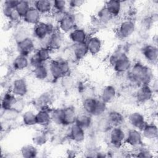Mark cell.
Wrapping results in <instances>:
<instances>
[{
	"label": "cell",
	"mask_w": 158,
	"mask_h": 158,
	"mask_svg": "<svg viewBox=\"0 0 158 158\" xmlns=\"http://www.w3.org/2000/svg\"><path fill=\"white\" fill-rule=\"evenodd\" d=\"M60 79H61V85L64 88L69 89L73 86V84H74L73 78L72 77H70L69 75H65Z\"/></svg>",
	"instance_id": "cell-46"
},
{
	"label": "cell",
	"mask_w": 158,
	"mask_h": 158,
	"mask_svg": "<svg viewBox=\"0 0 158 158\" xmlns=\"http://www.w3.org/2000/svg\"><path fill=\"white\" fill-rule=\"evenodd\" d=\"M85 130L77 123L69 126L68 138L75 143H82L85 139Z\"/></svg>",
	"instance_id": "cell-12"
},
{
	"label": "cell",
	"mask_w": 158,
	"mask_h": 158,
	"mask_svg": "<svg viewBox=\"0 0 158 158\" xmlns=\"http://www.w3.org/2000/svg\"><path fill=\"white\" fill-rule=\"evenodd\" d=\"M67 2H68V7H69L71 9L75 10L80 7L82 5H83L85 2L81 0H72V1H67Z\"/></svg>",
	"instance_id": "cell-49"
},
{
	"label": "cell",
	"mask_w": 158,
	"mask_h": 158,
	"mask_svg": "<svg viewBox=\"0 0 158 158\" xmlns=\"http://www.w3.org/2000/svg\"><path fill=\"white\" fill-rule=\"evenodd\" d=\"M19 112L14 109H10L7 110H3L2 114V118L4 119V121H11L17 118Z\"/></svg>",
	"instance_id": "cell-41"
},
{
	"label": "cell",
	"mask_w": 158,
	"mask_h": 158,
	"mask_svg": "<svg viewBox=\"0 0 158 158\" xmlns=\"http://www.w3.org/2000/svg\"><path fill=\"white\" fill-rule=\"evenodd\" d=\"M128 121L132 128L141 130L147 122L144 115L139 112H133L130 113L128 117Z\"/></svg>",
	"instance_id": "cell-15"
},
{
	"label": "cell",
	"mask_w": 158,
	"mask_h": 158,
	"mask_svg": "<svg viewBox=\"0 0 158 158\" xmlns=\"http://www.w3.org/2000/svg\"><path fill=\"white\" fill-rule=\"evenodd\" d=\"M10 91L17 98H23L28 93V85L26 80L22 78L14 80L10 86Z\"/></svg>",
	"instance_id": "cell-11"
},
{
	"label": "cell",
	"mask_w": 158,
	"mask_h": 158,
	"mask_svg": "<svg viewBox=\"0 0 158 158\" xmlns=\"http://www.w3.org/2000/svg\"><path fill=\"white\" fill-rule=\"evenodd\" d=\"M12 65L13 69L17 71H22L30 65V60L28 57L19 54L14 59Z\"/></svg>",
	"instance_id": "cell-25"
},
{
	"label": "cell",
	"mask_w": 158,
	"mask_h": 158,
	"mask_svg": "<svg viewBox=\"0 0 158 158\" xmlns=\"http://www.w3.org/2000/svg\"><path fill=\"white\" fill-rule=\"evenodd\" d=\"M143 138L147 139H156L158 136V129L156 124L153 123H146L141 130Z\"/></svg>",
	"instance_id": "cell-26"
},
{
	"label": "cell",
	"mask_w": 158,
	"mask_h": 158,
	"mask_svg": "<svg viewBox=\"0 0 158 158\" xmlns=\"http://www.w3.org/2000/svg\"><path fill=\"white\" fill-rule=\"evenodd\" d=\"M58 30L62 33H69L76 28L72 13L67 12L64 18L57 24Z\"/></svg>",
	"instance_id": "cell-14"
},
{
	"label": "cell",
	"mask_w": 158,
	"mask_h": 158,
	"mask_svg": "<svg viewBox=\"0 0 158 158\" xmlns=\"http://www.w3.org/2000/svg\"><path fill=\"white\" fill-rule=\"evenodd\" d=\"M154 90L149 85H143L138 86L135 93V98L137 102L141 104L149 102L152 99Z\"/></svg>",
	"instance_id": "cell-9"
},
{
	"label": "cell",
	"mask_w": 158,
	"mask_h": 158,
	"mask_svg": "<svg viewBox=\"0 0 158 158\" xmlns=\"http://www.w3.org/2000/svg\"><path fill=\"white\" fill-rule=\"evenodd\" d=\"M125 144L133 148L143 145V136L141 131L133 128L129 129L125 133Z\"/></svg>",
	"instance_id": "cell-7"
},
{
	"label": "cell",
	"mask_w": 158,
	"mask_h": 158,
	"mask_svg": "<svg viewBox=\"0 0 158 158\" xmlns=\"http://www.w3.org/2000/svg\"><path fill=\"white\" fill-rule=\"evenodd\" d=\"M22 121L24 125L32 127L36 125V113L32 110H27L22 115Z\"/></svg>",
	"instance_id": "cell-35"
},
{
	"label": "cell",
	"mask_w": 158,
	"mask_h": 158,
	"mask_svg": "<svg viewBox=\"0 0 158 158\" xmlns=\"http://www.w3.org/2000/svg\"><path fill=\"white\" fill-rule=\"evenodd\" d=\"M49 75L54 80L62 78L69 75L70 65L69 62L62 58H57L49 62L48 65Z\"/></svg>",
	"instance_id": "cell-3"
},
{
	"label": "cell",
	"mask_w": 158,
	"mask_h": 158,
	"mask_svg": "<svg viewBox=\"0 0 158 158\" xmlns=\"http://www.w3.org/2000/svg\"><path fill=\"white\" fill-rule=\"evenodd\" d=\"M52 96L49 92H45L40 95L37 98H36L35 101V105L38 108V110L48 106H50V103L51 102Z\"/></svg>",
	"instance_id": "cell-34"
},
{
	"label": "cell",
	"mask_w": 158,
	"mask_h": 158,
	"mask_svg": "<svg viewBox=\"0 0 158 158\" xmlns=\"http://www.w3.org/2000/svg\"><path fill=\"white\" fill-rule=\"evenodd\" d=\"M136 30V24L131 19L122 21L117 29V35L121 40H125L130 37Z\"/></svg>",
	"instance_id": "cell-5"
},
{
	"label": "cell",
	"mask_w": 158,
	"mask_h": 158,
	"mask_svg": "<svg viewBox=\"0 0 158 158\" xmlns=\"http://www.w3.org/2000/svg\"><path fill=\"white\" fill-rule=\"evenodd\" d=\"M108 132L109 142L112 146L118 148L125 143L126 132L121 127H113Z\"/></svg>",
	"instance_id": "cell-6"
},
{
	"label": "cell",
	"mask_w": 158,
	"mask_h": 158,
	"mask_svg": "<svg viewBox=\"0 0 158 158\" xmlns=\"http://www.w3.org/2000/svg\"><path fill=\"white\" fill-rule=\"evenodd\" d=\"M28 35V34L26 29L23 28H20L19 29H18L17 30L15 34L14 35V38L15 39L16 43L27 37H29V36Z\"/></svg>",
	"instance_id": "cell-47"
},
{
	"label": "cell",
	"mask_w": 158,
	"mask_h": 158,
	"mask_svg": "<svg viewBox=\"0 0 158 158\" xmlns=\"http://www.w3.org/2000/svg\"><path fill=\"white\" fill-rule=\"evenodd\" d=\"M52 108L50 106L41 108L36 113V125L42 127H46L52 122L51 111Z\"/></svg>",
	"instance_id": "cell-13"
},
{
	"label": "cell",
	"mask_w": 158,
	"mask_h": 158,
	"mask_svg": "<svg viewBox=\"0 0 158 158\" xmlns=\"http://www.w3.org/2000/svg\"><path fill=\"white\" fill-rule=\"evenodd\" d=\"M41 16L40 12L35 7L31 6L22 19L25 23L34 26L41 22Z\"/></svg>",
	"instance_id": "cell-21"
},
{
	"label": "cell",
	"mask_w": 158,
	"mask_h": 158,
	"mask_svg": "<svg viewBox=\"0 0 158 158\" xmlns=\"http://www.w3.org/2000/svg\"><path fill=\"white\" fill-rule=\"evenodd\" d=\"M17 97H16L10 91L6 92L1 99L2 110H7L12 109Z\"/></svg>",
	"instance_id": "cell-30"
},
{
	"label": "cell",
	"mask_w": 158,
	"mask_h": 158,
	"mask_svg": "<svg viewBox=\"0 0 158 158\" xmlns=\"http://www.w3.org/2000/svg\"><path fill=\"white\" fill-rule=\"evenodd\" d=\"M33 74L34 77L40 81H44L48 79L50 75L48 67L46 64H43L34 68Z\"/></svg>",
	"instance_id": "cell-33"
},
{
	"label": "cell",
	"mask_w": 158,
	"mask_h": 158,
	"mask_svg": "<svg viewBox=\"0 0 158 158\" xmlns=\"http://www.w3.org/2000/svg\"><path fill=\"white\" fill-rule=\"evenodd\" d=\"M104 6L114 18L119 15L122 9V2L117 0L108 1Z\"/></svg>",
	"instance_id": "cell-28"
},
{
	"label": "cell",
	"mask_w": 158,
	"mask_h": 158,
	"mask_svg": "<svg viewBox=\"0 0 158 158\" xmlns=\"http://www.w3.org/2000/svg\"><path fill=\"white\" fill-rule=\"evenodd\" d=\"M44 41V43L42 46L48 47L51 51L58 50L64 44V33L60 32L59 30H57L42 42Z\"/></svg>",
	"instance_id": "cell-8"
},
{
	"label": "cell",
	"mask_w": 158,
	"mask_h": 158,
	"mask_svg": "<svg viewBox=\"0 0 158 158\" xmlns=\"http://www.w3.org/2000/svg\"><path fill=\"white\" fill-rule=\"evenodd\" d=\"M107 110V104L102 101L101 99H98L96 107L92 116L94 117H101Z\"/></svg>",
	"instance_id": "cell-39"
},
{
	"label": "cell",
	"mask_w": 158,
	"mask_h": 158,
	"mask_svg": "<svg viewBox=\"0 0 158 158\" xmlns=\"http://www.w3.org/2000/svg\"><path fill=\"white\" fill-rule=\"evenodd\" d=\"M72 13L76 27L81 28L85 21V16L83 14L79 11H75Z\"/></svg>",
	"instance_id": "cell-43"
},
{
	"label": "cell",
	"mask_w": 158,
	"mask_h": 158,
	"mask_svg": "<svg viewBox=\"0 0 158 158\" xmlns=\"http://www.w3.org/2000/svg\"><path fill=\"white\" fill-rule=\"evenodd\" d=\"M77 113L72 106L63 107V126H70L75 123Z\"/></svg>",
	"instance_id": "cell-22"
},
{
	"label": "cell",
	"mask_w": 158,
	"mask_h": 158,
	"mask_svg": "<svg viewBox=\"0 0 158 158\" xmlns=\"http://www.w3.org/2000/svg\"><path fill=\"white\" fill-rule=\"evenodd\" d=\"M31 6L32 5H31L30 2L28 1H19L15 10L22 19Z\"/></svg>",
	"instance_id": "cell-38"
},
{
	"label": "cell",
	"mask_w": 158,
	"mask_h": 158,
	"mask_svg": "<svg viewBox=\"0 0 158 158\" xmlns=\"http://www.w3.org/2000/svg\"><path fill=\"white\" fill-rule=\"evenodd\" d=\"M20 154L25 158H34L37 157L38 151L37 146L34 144H27L23 145L20 149Z\"/></svg>",
	"instance_id": "cell-32"
},
{
	"label": "cell",
	"mask_w": 158,
	"mask_h": 158,
	"mask_svg": "<svg viewBox=\"0 0 158 158\" xmlns=\"http://www.w3.org/2000/svg\"><path fill=\"white\" fill-rule=\"evenodd\" d=\"M54 10L67 11L68 7V2L64 0H54L52 1Z\"/></svg>",
	"instance_id": "cell-44"
},
{
	"label": "cell",
	"mask_w": 158,
	"mask_h": 158,
	"mask_svg": "<svg viewBox=\"0 0 158 158\" xmlns=\"http://www.w3.org/2000/svg\"><path fill=\"white\" fill-rule=\"evenodd\" d=\"M141 52L144 59L149 63L156 64L158 59V49L154 44H148L141 49Z\"/></svg>",
	"instance_id": "cell-16"
},
{
	"label": "cell",
	"mask_w": 158,
	"mask_h": 158,
	"mask_svg": "<svg viewBox=\"0 0 158 158\" xmlns=\"http://www.w3.org/2000/svg\"><path fill=\"white\" fill-rule=\"evenodd\" d=\"M18 2H19V1H16V0H7L3 2V5L12 9H15Z\"/></svg>",
	"instance_id": "cell-51"
},
{
	"label": "cell",
	"mask_w": 158,
	"mask_h": 158,
	"mask_svg": "<svg viewBox=\"0 0 158 158\" xmlns=\"http://www.w3.org/2000/svg\"><path fill=\"white\" fill-rule=\"evenodd\" d=\"M72 51L74 58L77 60L83 59L89 54L86 42L73 44Z\"/></svg>",
	"instance_id": "cell-23"
},
{
	"label": "cell",
	"mask_w": 158,
	"mask_h": 158,
	"mask_svg": "<svg viewBox=\"0 0 158 158\" xmlns=\"http://www.w3.org/2000/svg\"><path fill=\"white\" fill-rule=\"evenodd\" d=\"M68 11H60V10H53L52 12V20L58 24L60 21L64 18Z\"/></svg>",
	"instance_id": "cell-48"
},
{
	"label": "cell",
	"mask_w": 158,
	"mask_h": 158,
	"mask_svg": "<svg viewBox=\"0 0 158 158\" xmlns=\"http://www.w3.org/2000/svg\"><path fill=\"white\" fill-rule=\"evenodd\" d=\"M16 47L19 54L27 57L33 54L35 50L34 40L30 36L17 43Z\"/></svg>",
	"instance_id": "cell-10"
},
{
	"label": "cell",
	"mask_w": 158,
	"mask_h": 158,
	"mask_svg": "<svg viewBox=\"0 0 158 158\" xmlns=\"http://www.w3.org/2000/svg\"><path fill=\"white\" fill-rule=\"evenodd\" d=\"M51 120L58 125H63V108H52L51 111Z\"/></svg>",
	"instance_id": "cell-37"
},
{
	"label": "cell",
	"mask_w": 158,
	"mask_h": 158,
	"mask_svg": "<svg viewBox=\"0 0 158 158\" xmlns=\"http://www.w3.org/2000/svg\"><path fill=\"white\" fill-rule=\"evenodd\" d=\"M106 117L112 127H121L125 120L123 115L117 110H110L107 114Z\"/></svg>",
	"instance_id": "cell-27"
},
{
	"label": "cell",
	"mask_w": 158,
	"mask_h": 158,
	"mask_svg": "<svg viewBox=\"0 0 158 158\" xmlns=\"http://www.w3.org/2000/svg\"><path fill=\"white\" fill-rule=\"evenodd\" d=\"M56 30L53 23L41 21L33 26L32 34L35 39L43 41Z\"/></svg>",
	"instance_id": "cell-4"
},
{
	"label": "cell",
	"mask_w": 158,
	"mask_h": 158,
	"mask_svg": "<svg viewBox=\"0 0 158 158\" xmlns=\"http://www.w3.org/2000/svg\"><path fill=\"white\" fill-rule=\"evenodd\" d=\"M75 123L86 130L92 125V116L83 111L81 113L77 114Z\"/></svg>",
	"instance_id": "cell-31"
},
{
	"label": "cell",
	"mask_w": 158,
	"mask_h": 158,
	"mask_svg": "<svg viewBox=\"0 0 158 158\" xmlns=\"http://www.w3.org/2000/svg\"><path fill=\"white\" fill-rule=\"evenodd\" d=\"M137 151L136 152V156L139 157H152L153 156L151 151L147 148L143 146V145L136 148Z\"/></svg>",
	"instance_id": "cell-45"
},
{
	"label": "cell",
	"mask_w": 158,
	"mask_h": 158,
	"mask_svg": "<svg viewBox=\"0 0 158 158\" xmlns=\"http://www.w3.org/2000/svg\"><path fill=\"white\" fill-rule=\"evenodd\" d=\"M112 127L106 116L104 118H102L98 124V129L101 132H108Z\"/></svg>",
	"instance_id": "cell-42"
},
{
	"label": "cell",
	"mask_w": 158,
	"mask_h": 158,
	"mask_svg": "<svg viewBox=\"0 0 158 158\" xmlns=\"http://www.w3.org/2000/svg\"><path fill=\"white\" fill-rule=\"evenodd\" d=\"M109 63L114 72L118 74L127 73L132 65L128 56L121 49L116 50L110 55Z\"/></svg>",
	"instance_id": "cell-2"
},
{
	"label": "cell",
	"mask_w": 158,
	"mask_h": 158,
	"mask_svg": "<svg viewBox=\"0 0 158 158\" xmlns=\"http://www.w3.org/2000/svg\"><path fill=\"white\" fill-rule=\"evenodd\" d=\"M127 73L129 81L137 86L149 85L153 80V73L151 69L140 62H136L132 64Z\"/></svg>",
	"instance_id": "cell-1"
},
{
	"label": "cell",
	"mask_w": 158,
	"mask_h": 158,
	"mask_svg": "<svg viewBox=\"0 0 158 158\" xmlns=\"http://www.w3.org/2000/svg\"><path fill=\"white\" fill-rule=\"evenodd\" d=\"M86 44L88 50V53L95 56L100 52L102 47L101 40L97 36L92 35L88 36Z\"/></svg>",
	"instance_id": "cell-17"
},
{
	"label": "cell",
	"mask_w": 158,
	"mask_h": 158,
	"mask_svg": "<svg viewBox=\"0 0 158 158\" xmlns=\"http://www.w3.org/2000/svg\"><path fill=\"white\" fill-rule=\"evenodd\" d=\"M25 107V102L23 101V98H17V100L12 107V109H15L19 113L23 110Z\"/></svg>",
	"instance_id": "cell-50"
},
{
	"label": "cell",
	"mask_w": 158,
	"mask_h": 158,
	"mask_svg": "<svg viewBox=\"0 0 158 158\" xmlns=\"http://www.w3.org/2000/svg\"><path fill=\"white\" fill-rule=\"evenodd\" d=\"M98 99L93 96H86L85 97L81 102V108L83 112L91 115L92 116Z\"/></svg>",
	"instance_id": "cell-29"
},
{
	"label": "cell",
	"mask_w": 158,
	"mask_h": 158,
	"mask_svg": "<svg viewBox=\"0 0 158 158\" xmlns=\"http://www.w3.org/2000/svg\"><path fill=\"white\" fill-rule=\"evenodd\" d=\"M33 144L36 146H41L45 144L48 141V136L44 132L38 131L35 133L32 138Z\"/></svg>",
	"instance_id": "cell-40"
},
{
	"label": "cell",
	"mask_w": 158,
	"mask_h": 158,
	"mask_svg": "<svg viewBox=\"0 0 158 158\" xmlns=\"http://www.w3.org/2000/svg\"><path fill=\"white\" fill-rule=\"evenodd\" d=\"M98 19L100 20V22L102 23V25H106L109 22H110L114 17L109 12L105 6L101 7L97 12L96 15Z\"/></svg>",
	"instance_id": "cell-36"
},
{
	"label": "cell",
	"mask_w": 158,
	"mask_h": 158,
	"mask_svg": "<svg viewBox=\"0 0 158 158\" xmlns=\"http://www.w3.org/2000/svg\"><path fill=\"white\" fill-rule=\"evenodd\" d=\"M69 34V39L73 44L85 43L88 38L87 32L81 27H76Z\"/></svg>",
	"instance_id": "cell-19"
},
{
	"label": "cell",
	"mask_w": 158,
	"mask_h": 158,
	"mask_svg": "<svg viewBox=\"0 0 158 158\" xmlns=\"http://www.w3.org/2000/svg\"><path fill=\"white\" fill-rule=\"evenodd\" d=\"M33 54L41 64H46L50 60L51 50L48 47L41 46L35 51Z\"/></svg>",
	"instance_id": "cell-24"
},
{
	"label": "cell",
	"mask_w": 158,
	"mask_h": 158,
	"mask_svg": "<svg viewBox=\"0 0 158 158\" xmlns=\"http://www.w3.org/2000/svg\"><path fill=\"white\" fill-rule=\"evenodd\" d=\"M41 15L52 14L54 10L52 1L49 0H38L33 1V5Z\"/></svg>",
	"instance_id": "cell-18"
},
{
	"label": "cell",
	"mask_w": 158,
	"mask_h": 158,
	"mask_svg": "<svg viewBox=\"0 0 158 158\" xmlns=\"http://www.w3.org/2000/svg\"><path fill=\"white\" fill-rule=\"evenodd\" d=\"M117 96V90L115 86L109 85L105 86L101 90L100 98L102 101L106 102L107 104L112 102L115 100Z\"/></svg>",
	"instance_id": "cell-20"
}]
</instances>
